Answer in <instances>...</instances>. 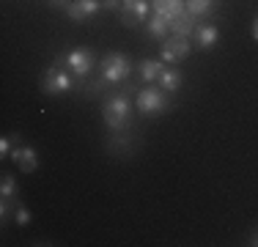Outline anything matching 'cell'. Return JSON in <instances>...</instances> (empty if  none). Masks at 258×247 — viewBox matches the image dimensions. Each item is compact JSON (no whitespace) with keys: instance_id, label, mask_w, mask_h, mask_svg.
Here are the masks:
<instances>
[{"instance_id":"cell-16","label":"cell","mask_w":258,"mask_h":247,"mask_svg":"<svg viewBox=\"0 0 258 247\" xmlns=\"http://www.w3.org/2000/svg\"><path fill=\"white\" fill-rule=\"evenodd\" d=\"M195 25H198V22H195L192 17H189L187 11H184L179 20L170 22V33H173V36H187V39H189V36L195 33Z\"/></svg>"},{"instance_id":"cell-12","label":"cell","mask_w":258,"mask_h":247,"mask_svg":"<svg viewBox=\"0 0 258 247\" xmlns=\"http://www.w3.org/2000/svg\"><path fill=\"white\" fill-rule=\"evenodd\" d=\"M220 9V0H187V14L195 22H206Z\"/></svg>"},{"instance_id":"cell-10","label":"cell","mask_w":258,"mask_h":247,"mask_svg":"<svg viewBox=\"0 0 258 247\" xmlns=\"http://www.w3.org/2000/svg\"><path fill=\"white\" fill-rule=\"evenodd\" d=\"M220 44V28L217 25H209V22H198L195 25V47L198 49H214Z\"/></svg>"},{"instance_id":"cell-19","label":"cell","mask_w":258,"mask_h":247,"mask_svg":"<svg viewBox=\"0 0 258 247\" xmlns=\"http://www.w3.org/2000/svg\"><path fill=\"white\" fill-rule=\"evenodd\" d=\"M20 143V138H17V135H11V138H3L0 140V157H11V151H14V146Z\"/></svg>"},{"instance_id":"cell-4","label":"cell","mask_w":258,"mask_h":247,"mask_svg":"<svg viewBox=\"0 0 258 247\" xmlns=\"http://www.w3.org/2000/svg\"><path fill=\"white\" fill-rule=\"evenodd\" d=\"M75 88V80H72V72H66L60 64L50 66L44 72V80H41V91L47 96H60V94H69Z\"/></svg>"},{"instance_id":"cell-18","label":"cell","mask_w":258,"mask_h":247,"mask_svg":"<svg viewBox=\"0 0 258 247\" xmlns=\"http://www.w3.org/2000/svg\"><path fill=\"white\" fill-rule=\"evenodd\" d=\"M17 193H20L17 178L9 176V173H3V181H0V201H17Z\"/></svg>"},{"instance_id":"cell-22","label":"cell","mask_w":258,"mask_h":247,"mask_svg":"<svg viewBox=\"0 0 258 247\" xmlns=\"http://www.w3.org/2000/svg\"><path fill=\"white\" fill-rule=\"evenodd\" d=\"M124 3H118V0H104V9H110V11H115V9H121Z\"/></svg>"},{"instance_id":"cell-14","label":"cell","mask_w":258,"mask_h":247,"mask_svg":"<svg viewBox=\"0 0 258 247\" xmlns=\"http://www.w3.org/2000/svg\"><path fill=\"white\" fill-rule=\"evenodd\" d=\"M159 88L168 91V94H176V91L181 88V72L176 69V66H165V72L159 74Z\"/></svg>"},{"instance_id":"cell-3","label":"cell","mask_w":258,"mask_h":247,"mask_svg":"<svg viewBox=\"0 0 258 247\" xmlns=\"http://www.w3.org/2000/svg\"><path fill=\"white\" fill-rule=\"evenodd\" d=\"M132 74V60L124 52H107L99 64V80L110 85H118Z\"/></svg>"},{"instance_id":"cell-15","label":"cell","mask_w":258,"mask_h":247,"mask_svg":"<svg viewBox=\"0 0 258 247\" xmlns=\"http://www.w3.org/2000/svg\"><path fill=\"white\" fill-rule=\"evenodd\" d=\"M146 33H149L151 39H157V41H165V39L170 36V22L154 14L149 22H146Z\"/></svg>"},{"instance_id":"cell-24","label":"cell","mask_w":258,"mask_h":247,"mask_svg":"<svg viewBox=\"0 0 258 247\" xmlns=\"http://www.w3.org/2000/svg\"><path fill=\"white\" fill-rule=\"evenodd\" d=\"M247 244H250V247H258V231H253V233H250Z\"/></svg>"},{"instance_id":"cell-20","label":"cell","mask_w":258,"mask_h":247,"mask_svg":"<svg viewBox=\"0 0 258 247\" xmlns=\"http://www.w3.org/2000/svg\"><path fill=\"white\" fill-rule=\"evenodd\" d=\"M14 222H17V225H28V222H30V212H28V209L25 206H22V203H17V206H14Z\"/></svg>"},{"instance_id":"cell-2","label":"cell","mask_w":258,"mask_h":247,"mask_svg":"<svg viewBox=\"0 0 258 247\" xmlns=\"http://www.w3.org/2000/svg\"><path fill=\"white\" fill-rule=\"evenodd\" d=\"M135 104H138V113L146 115V118H157V115H162V113H168V110H170L168 91L154 88L151 83H149V88H140Z\"/></svg>"},{"instance_id":"cell-1","label":"cell","mask_w":258,"mask_h":247,"mask_svg":"<svg viewBox=\"0 0 258 247\" xmlns=\"http://www.w3.org/2000/svg\"><path fill=\"white\" fill-rule=\"evenodd\" d=\"M102 121L110 132H124V129L132 124V102H129L126 94H113L104 102L102 110Z\"/></svg>"},{"instance_id":"cell-11","label":"cell","mask_w":258,"mask_h":247,"mask_svg":"<svg viewBox=\"0 0 258 247\" xmlns=\"http://www.w3.org/2000/svg\"><path fill=\"white\" fill-rule=\"evenodd\" d=\"M151 9H154L157 17L173 22V20H179L184 11H187V0H151Z\"/></svg>"},{"instance_id":"cell-21","label":"cell","mask_w":258,"mask_h":247,"mask_svg":"<svg viewBox=\"0 0 258 247\" xmlns=\"http://www.w3.org/2000/svg\"><path fill=\"white\" fill-rule=\"evenodd\" d=\"M69 3H72V0H50L52 9H69Z\"/></svg>"},{"instance_id":"cell-9","label":"cell","mask_w":258,"mask_h":247,"mask_svg":"<svg viewBox=\"0 0 258 247\" xmlns=\"http://www.w3.org/2000/svg\"><path fill=\"white\" fill-rule=\"evenodd\" d=\"M102 9L99 0H72L69 9H66V17L72 22H88L91 17H96Z\"/></svg>"},{"instance_id":"cell-23","label":"cell","mask_w":258,"mask_h":247,"mask_svg":"<svg viewBox=\"0 0 258 247\" xmlns=\"http://www.w3.org/2000/svg\"><path fill=\"white\" fill-rule=\"evenodd\" d=\"M250 36L258 41V14H255V20H253V28H250Z\"/></svg>"},{"instance_id":"cell-6","label":"cell","mask_w":258,"mask_h":247,"mask_svg":"<svg viewBox=\"0 0 258 247\" xmlns=\"http://www.w3.org/2000/svg\"><path fill=\"white\" fill-rule=\"evenodd\" d=\"M189 52H192V44H189L187 36H173V33H170L168 39L162 41V52H159V60H165V64L176 66V64H181V60H187Z\"/></svg>"},{"instance_id":"cell-17","label":"cell","mask_w":258,"mask_h":247,"mask_svg":"<svg viewBox=\"0 0 258 247\" xmlns=\"http://www.w3.org/2000/svg\"><path fill=\"white\" fill-rule=\"evenodd\" d=\"M107 148H110V154H118V157H129V154H132V143L124 138V132H115L113 138H110Z\"/></svg>"},{"instance_id":"cell-8","label":"cell","mask_w":258,"mask_h":247,"mask_svg":"<svg viewBox=\"0 0 258 247\" xmlns=\"http://www.w3.org/2000/svg\"><path fill=\"white\" fill-rule=\"evenodd\" d=\"M149 17V0H124L121 6V22L126 28H135V25L146 22Z\"/></svg>"},{"instance_id":"cell-7","label":"cell","mask_w":258,"mask_h":247,"mask_svg":"<svg viewBox=\"0 0 258 247\" xmlns=\"http://www.w3.org/2000/svg\"><path fill=\"white\" fill-rule=\"evenodd\" d=\"M11 162L17 165V170H22V173H33V170H39V154H36V148L33 146H28V143H17L14 146V151H11Z\"/></svg>"},{"instance_id":"cell-5","label":"cell","mask_w":258,"mask_h":247,"mask_svg":"<svg viewBox=\"0 0 258 247\" xmlns=\"http://www.w3.org/2000/svg\"><path fill=\"white\" fill-rule=\"evenodd\" d=\"M55 64H66L72 74L85 77V74H91V69L96 66V55H94V49H88V47H77V49H72V52H66L63 58L58 55Z\"/></svg>"},{"instance_id":"cell-13","label":"cell","mask_w":258,"mask_h":247,"mask_svg":"<svg viewBox=\"0 0 258 247\" xmlns=\"http://www.w3.org/2000/svg\"><path fill=\"white\" fill-rule=\"evenodd\" d=\"M165 60H154V58H143L138 64V74H140V80L143 83H154V80H159V74L165 72Z\"/></svg>"}]
</instances>
